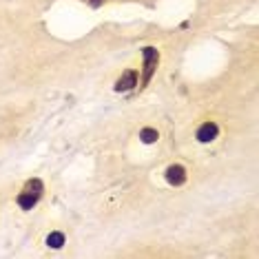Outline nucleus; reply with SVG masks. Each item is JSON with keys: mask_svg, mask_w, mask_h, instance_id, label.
I'll use <instances>...</instances> for the list:
<instances>
[{"mask_svg": "<svg viewBox=\"0 0 259 259\" xmlns=\"http://www.w3.org/2000/svg\"><path fill=\"white\" fill-rule=\"evenodd\" d=\"M40 193H42V182H40V180H31L25 186V193L18 197V204L22 206V208H31V206L38 202Z\"/></svg>", "mask_w": 259, "mask_h": 259, "instance_id": "nucleus-1", "label": "nucleus"}, {"mask_svg": "<svg viewBox=\"0 0 259 259\" xmlns=\"http://www.w3.org/2000/svg\"><path fill=\"white\" fill-rule=\"evenodd\" d=\"M91 5H100V0H91Z\"/></svg>", "mask_w": 259, "mask_h": 259, "instance_id": "nucleus-8", "label": "nucleus"}, {"mask_svg": "<svg viewBox=\"0 0 259 259\" xmlns=\"http://www.w3.org/2000/svg\"><path fill=\"white\" fill-rule=\"evenodd\" d=\"M217 133H220L217 124H213V122H206V124H202L197 128V140H199V142H210V140L217 138Z\"/></svg>", "mask_w": 259, "mask_h": 259, "instance_id": "nucleus-3", "label": "nucleus"}, {"mask_svg": "<svg viewBox=\"0 0 259 259\" xmlns=\"http://www.w3.org/2000/svg\"><path fill=\"white\" fill-rule=\"evenodd\" d=\"M135 84H138V75H135V71H124L122 78L115 82V91H128V89H133Z\"/></svg>", "mask_w": 259, "mask_h": 259, "instance_id": "nucleus-5", "label": "nucleus"}, {"mask_svg": "<svg viewBox=\"0 0 259 259\" xmlns=\"http://www.w3.org/2000/svg\"><path fill=\"white\" fill-rule=\"evenodd\" d=\"M140 138H142L144 144H153L157 140V131H153V128H144V131L140 133Z\"/></svg>", "mask_w": 259, "mask_h": 259, "instance_id": "nucleus-7", "label": "nucleus"}, {"mask_svg": "<svg viewBox=\"0 0 259 259\" xmlns=\"http://www.w3.org/2000/svg\"><path fill=\"white\" fill-rule=\"evenodd\" d=\"M166 180H168L173 186L184 184V182H186V170H184V166H180V164H175V166H168Z\"/></svg>", "mask_w": 259, "mask_h": 259, "instance_id": "nucleus-4", "label": "nucleus"}, {"mask_svg": "<svg viewBox=\"0 0 259 259\" xmlns=\"http://www.w3.org/2000/svg\"><path fill=\"white\" fill-rule=\"evenodd\" d=\"M47 244L51 246V248H60L64 244V235L62 233H51L49 237H47Z\"/></svg>", "mask_w": 259, "mask_h": 259, "instance_id": "nucleus-6", "label": "nucleus"}, {"mask_svg": "<svg viewBox=\"0 0 259 259\" xmlns=\"http://www.w3.org/2000/svg\"><path fill=\"white\" fill-rule=\"evenodd\" d=\"M155 64H157V49L153 47H144V84L151 80L153 71H155Z\"/></svg>", "mask_w": 259, "mask_h": 259, "instance_id": "nucleus-2", "label": "nucleus"}]
</instances>
